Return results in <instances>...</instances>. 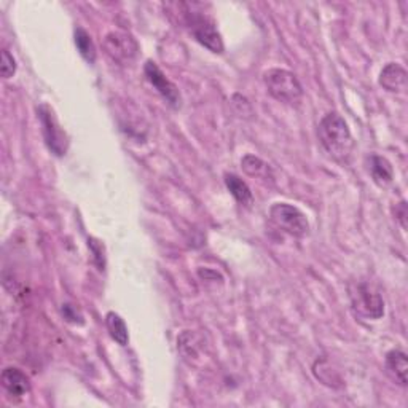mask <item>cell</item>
<instances>
[{"label":"cell","instance_id":"16","mask_svg":"<svg viewBox=\"0 0 408 408\" xmlns=\"http://www.w3.org/2000/svg\"><path fill=\"white\" fill-rule=\"evenodd\" d=\"M105 325H107V330L110 337L114 338V340L120 344V346H127L128 342H129V335H128V327L127 324H124L123 319L120 317V315H117V313L110 311L105 315Z\"/></svg>","mask_w":408,"mask_h":408},{"label":"cell","instance_id":"15","mask_svg":"<svg viewBox=\"0 0 408 408\" xmlns=\"http://www.w3.org/2000/svg\"><path fill=\"white\" fill-rule=\"evenodd\" d=\"M74 40L81 58H83L88 64H94V62H96V47H94L91 35L88 34L83 28L78 26L74 30Z\"/></svg>","mask_w":408,"mask_h":408},{"label":"cell","instance_id":"2","mask_svg":"<svg viewBox=\"0 0 408 408\" xmlns=\"http://www.w3.org/2000/svg\"><path fill=\"white\" fill-rule=\"evenodd\" d=\"M182 18L192 35L201 45L211 49L212 53H223V40L217 30L216 23L203 11L194 10V4H180Z\"/></svg>","mask_w":408,"mask_h":408},{"label":"cell","instance_id":"10","mask_svg":"<svg viewBox=\"0 0 408 408\" xmlns=\"http://www.w3.org/2000/svg\"><path fill=\"white\" fill-rule=\"evenodd\" d=\"M407 71L397 62H389L380 74V85L386 91L400 93L407 88Z\"/></svg>","mask_w":408,"mask_h":408},{"label":"cell","instance_id":"12","mask_svg":"<svg viewBox=\"0 0 408 408\" xmlns=\"http://www.w3.org/2000/svg\"><path fill=\"white\" fill-rule=\"evenodd\" d=\"M368 169H370V174H372V177L375 180V184L380 185V187H387L394 179L392 165L385 158V156H380V155L370 156Z\"/></svg>","mask_w":408,"mask_h":408},{"label":"cell","instance_id":"1","mask_svg":"<svg viewBox=\"0 0 408 408\" xmlns=\"http://www.w3.org/2000/svg\"><path fill=\"white\" fill-rule=\"evenodd\" d=\"M317 136L332 158L340 163L349 161L354 150V139L342 115L335 112L325 115L317 127Z\"/></svg>","mask_w":408,"mask_h":408},{"label":"cell","instance_id":"4","mask_svg":"<svg viewBox=\"0 0 408 408\" xmlns=\"http://www.w3.org/2000/svg\"><path fill=\"white\" fill-rule=\"evenodd\" d=\"M269 218L281 231L293 238H305L310 233L308 218L292 204L274 203L269 208Z\"/></svg>","mask_w":408,"mask_h":408},{"label":"cell","instance_id":"13","mask_svg":"<svg viewBox=\"0 0 408 408\" xmlns=\"http://www.w3.org/2000/svg\"><path fill=\"white\" fill-rule=\"evenodd\" d=\"M225 185L228 192L233 194V198L244 208H250L254 204V194L250 192L249 185L236 174H225Z\"/></svg>","mask_w":408,"mask_h":408},{"label":"cell","instance_id":"14","mask_svg":"<svg viewBox=\"0 0 408 408\" xmlns=\"http://www.w3.org/2000/svg\"><path fill=\"white\" fill-rule=\"evenodd\" d=\"M241 168L250 177H259L263 180H273V171L269 168L268 163L263 161L262 158L255 155H246L241 160Z\"/></svg>","mask_w":408,"mask_h":408},{"label":"cell","instance_id":"8","mask_svg":"<svg viewBox=\"0 0 408 408\" xmlns=\"http://www.w3.org/2000/svg\"><path fill=\"white\" fill-rule=\"evenodd\" d=\"M144 74H146V78L148 80V83L152 85L156 93L166 100V103L174 109L180 107V93L177 90L171 80H169L165 74H163L161 69L155 64L153 61H147L146 66H144Z\"/></svg>","mask_w":408,"mask_h":408},{"label":"cell","instance_id":"3","mask_svg":"<svg viewBox=\"0 0 408 408\" xmlns=\"http://www.w3.org/2000/svg\"><path fill=\"white\" fill-rule=\"evenodd\" d=\"M263 81H265L268 93L279 103L293 104L303 96V88L298 78L286 69H269L263 74Z\"/></svg>","mask_w":408,"mask_h":408},{"label":"cell","instance_id":"22","mask_svg":"<svg viewBox=\"0 0 408 408\" xmlns=\"http://www.w3.org/2000/svg\"><path fill=\"white\" fill-rule=\"evenodd\" d=\"M395 218L400 222L402 228H407V203L405 201H400V203L395 206Z\"/></svg>","mask_w":408,"mask_h":408},{"label":"cell","instance_id":"11","mask_svg":"<svg viewBox=\"0 0 408 408\" xmlns=\"http://www.w3.org/2000/svg\"><path fill=\"white\" fill-rule=\"evenodd\" d=\"M386 368L389 375L399 383L400 386H407L408 383V359L402 349H391L386 354Z\"/></svg>","mask_w":408,"mask_h":408},{"label":"cell","instance_id":"18","mask_svg":"<svg viewBox=\"0 0 408 408\" xmlns=\"http://www.w3.org/2000/svg\"><path fill=\"white\" fill-rule=\"evenodd\" d=\"M313 372H315L317 380H321L324 385H327V386H337V383H340L338 375L332 372L330 367H329V362L325 359L316 361L315 367H313Z\"/></svg>","mask_w":408,"mask_h":408},{"label":"cell","instance_id":"20","mask_svg":"<svg viewBox=\"0 0 408 408\" xmlns=\"http://www.w3.org/2000/svg\"><path fill=\"white\" fill-rule=\"evenodd\" d=\"M0 71H2V77L5 80L13 77L16 72V61L10 54L8 49H2V66H0Z\"/></svg>","mask_w":408,"mask_h":408},{"label":"cell","instance_id":"7","mask_svg":"<svg viewBox=\"0 0 408 408\" xmlns=\"http://www.w3.org/2000/svg\"><path fill=\"white\" fill-rule=\"evenodd\" d=\"M103 47L105 53L110 56V59L122 66H129L137 54H139V45L131 34L120 33V30H112L104 37Z\"/></svg>","mask_w":408,"mask_h":408},{"label":"cell","instance_id":"19","mask_svg":"<svg viewBox=\"0 0 408 408\" xmlns=\"http://www.w3.org/2000/svg\"><path fill=\"white\" fill-rule=\"evenodd\" d=\"M88 247H90V250L93 252V260L94 263H96L98 268L99 269H104L105 267V257H104V246H103V243L98 241V240H94V238H90L88 240Z\"/></svg>","mask_w":408,"mask_h":408},{"label":"cell","instance_id":"6","mask_svg":"<svg viewBox=\"0 0 408 408\" xmlns=\"http://www.w3.org/2000/svg\"><path fill=\"white\" fill-rule=\"evenodd\" d=\"M37 118L40 122L43 139H45L49 152L56 156H64L69 147V141L66 133L59 127L58 120H56L52 107L47 104H40L37 107Z\"/></svg>","mask_w":408,"mask_h":408},{"label":"cell","instance_id":"17","mask_svg":"<svg viewBox=\"0 0 408 408\" xmlns=\"http://www.w3.org/2000/svg\"><path fill=\"white\" fill-rule=\"evenodd\" d=\"M177 344H179V349H180L182 356H184L185 359H192V357L193 359H197V356L199 353V348H201V346H198V344H201L198 335H194L193 332H190V330H185L184 334L179 337Z\"/></svg>","mask_w":408,"mask_h":408},{"label":"cell","instance_id":"21","mask_svg":"<svg viewBox=\"0 0 408 408\" xmlns=\"http://www.w3.org/2000/svg\"><path fill=\"white\" fill-rule=\"evenodd\" d=\"M62 315H64V319L67 322L71 324H83V316L81 313L75 308L74 305H62Z\"/></svg>","mask_w":408,"mask_h":408},{"label":"cell","instance_id":"9","mask_svg":"<svg viewBox=\"0 0 408 408\" xmlns=\"http://www.w3.org/2000/svg\"><path fill=\"white\" fill-rule=\"evenodd\" d=\"M0 381H2V386L7 394L13 399H23L30 392L29 376L18 367L4 368Z\"/></svg>","mask_w":408,"mask_h":408},{"label":"cell","instance_id":"5","mask_svg":"<svg viewBox=\"0 0 408 408\" xmlns=\"http://www.w3.org/2000/svg\"><path fill=\"white\" fill-rule=\"evenodd\" d=\"M349 298L357 315L367 319H375V321L385 315V301L367 282H356V284L349 286Z\"/></svg>","mask_w":408,"mask_h":408}]
</instances>
